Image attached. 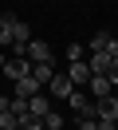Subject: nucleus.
Returning <instances> with one entry per match:
<instances>
[{
  "label": "nucleus",
  "mask_w": 118,
  "mask_h": 130,
  "mask_svg": "<svg viewBox=\"0 0 118 130\" xmlns=\"http://www.w3.org/2000/svg\"><path fill=\"white\" fill-rule=\"evenodd\" d=\"M67 103H71V114H75V118H94V99H91V95H83V91H71V95H67Z\"/></svg>",
  "instance_id": "nucleus-1"
},
{
  "label": "nucleus",
  "mask_w": 118,
  "mask_h": 130,
  "mask_svg": "<svg viewBox=\"0 0 118 130\" xmlns=\"http://www.w3.org/2000/svg\"><path fill=\"white\" fill-rule=\"evenodd\" d=\"M24 75H31V59H28V55H12V59L4 63V79L16 83V79H24Z\"/></svg>",
  "instance_id": "nucleus-2"
},
{
  "label": "nucleus",
  "mask_w": 118,
  "mask_h": 130,
  "mask_svg": "<svg viewBox=\"0 0 118 130\" xmlns=\"http://www.w3.org/2000/svg\"><path fill=\"white\" fill-rule=\"evenodd\" d=\"M94 118H98V122H114V118H118V99H114V95L94 99Z\"/></svg>",
  "instance_id": "nucleus-3"
},
{
  "label": "nucleus",
  "mask_w": 118,
  "mask_h": 130,
  "mask_svg": "<svg viewBox=\"0 0 118 130\" xmlns=\"http://www.w3.org/2000/svg\"><path fill=\"white\" fill-rule=\"evenodd\" d=\"M24 55H28L31 63H55V59H51V47H47L43 40H28V47H24Z\"/></svg>",
  "instance_id": "nucleus-4"
},
{
  "label": "nucleus",
  "mask_w": 118,
  "mask_h": 130,
  "mask_svg": "<svg viewBox=\"0 0 118 130\" xmlns=\"http://www.w3.org/2000/svg\"><path fill=\"white\" fill-rule=\"evenodd\" d=\"M71 79V87H79V83H91V67H87V59H75V63H67V71H63Z\"/></svg>",
  "instance_id": "nucleus-5"
},
{
  "label": "nucleus",
  "mask_w": 118,
  "mask_h": 130,
  "mask_svg": "<svg viewBox=\"0 0 118 130\" xmlns=\"http://www.w3.org/2000/svg\"><path fill=\"white\" fill-rule=\"evenodd\" d=\"M47 91H51V99H67L75 87H71V79H67L63 71H55V75H51V83H47Z\"/></svg>",
  "instance_id": "nucleus-6"
},
{
  "label": "nucleus",
  "mask_w": 118,
  "mask_h": 130,
  "mask_svg": "<svg viewBox=\"0 0 118 130\" xmlns=\"http://www.w3.org/2000/svg\"><path fill=\"white\" fill-rule=\"evenodd\" d=\"M12 95H16V99H31V95H39V83L31 79V75H24V79L12 83Z\"/></svg>",
  "instance_id": "nucleus-7"
},
{
  "label": "nucleus",
  "mask_w": 118,
  "mask_h": 130,
  "mask_svg": "<svg viewBox=\"0 0 118 130\" xmlns=\"http://www.w3.org/2000/svg\"><path fill=\"white\" fill-rule=\"evenodd\" d=\"M47 110H51V103L43 99V91L28 99V114H31V118H39V122H43V114H47Z\"/></svg>",
  "instance_id": "nucleus-8"
},
{
  "label": "nucleus",
  "mask_w": 118,
  "mask_h": 130,
  "mask_svg": "<svg viewBox=\"0 0 118 130\" xmlns=\"http://www.w3.org/2000/svg\"><path fill=\"white\" fill-rule=\"evenodd\" d=\"M51 75H55V63H31V79H36L39 87H47Z\"/></svg>",
  "instance_id": "nucleus-9"
},
{
  "label": "nucleus",
  "mask_w": 118,
  "mask_h": 130,
  "mask_svg": "<svg viewBox=\"0 0 118 130\" xmlns=\"http://www.w3.org/2000/svg\"><path fill=\"white\" fill-rule=\"evenodd\" d=\"M87 67H91V75H106V67H110V55H106V51H94V55L87 59Z\"/></svg>",
  "instance_id": "nucleus-10"
},
{
  "label": "nucleus",
  "mask_w": 118,
  "mask_h": 130,
  "mask_svg": "<svg viewBox=\"0 0 118 130\" xmlns=\"http://www.w3.org/2000/svg\"><path fill=\"white\" fill-rule=\"evenodd\" d=\"M110 95V79L106 75H91V99H106Z\"/></svg>",
  "instance_id": "nucleus-11"
},
{
  "label": "nucleus",
  "mask_w": 118,
  "mask_h": 130,
  "mask_svg": "<svg viewBox=\"0 0 118 130\" xmlns=\"http://www.w3.org/2000/svg\"><path fill=\"white\" fill-rule=\"evenodd\" d=\"M43 126H47V130H63V126H67V118L55 114V110H47V114H43Z\"/></svg>",
  "instance_id": "nucleus-12"
},
{
  "label": "nucleus",
  "mask_w": 118,
  "mask_h": 130,
  "mask_svg": "<svg viewBox=\"0 0 118 130\" xmlns=\"http://www.w3.org/2000/svg\"><path fill=\"white\" fill-rule=\"evenodd\" d=\"M75 59H83V43H67V63H75Z\"/></svg>",
  "instance_id": "nucleus-13"
},
{
  "label": "nucleus",
  "mask_w": 118,
  "mask_h": 130,
  "mask_svg": "<svg viewBox=\"0 0 118 130\" xmlns=\"http://www.w3.org/2000/svg\"><path fill=\"white\" fill-rule=\"evenodd\" d=\"M106 40H110L106 32H98V36H94V40H91V55H94V51H102V47H106Z\"/></svg>",
  "instance_id": "nucleus-14"
},
{
  "label": "nucleus",
  "mask_w": 118,
  "mask_h": 130,
  "mask_svg": "<svg viewBox=\"0 0 118 130\" xmlns=\"http://www.w3.org/2000/svg\"><path fill=\"white\" fill-rule=\"evenodd\" d=\"M106 79H110V87H118V59H110V67H106Z\"/></svg>",
  "instance_id": "nucleus-15"
},
{
  "label": "nucleus",
  "mask_w": 118,
  "mask_h": 130,
  "mask_svg": "<svg viewBox=\"0 0 118 130\" xmlns=\"http://www.w3.org/2000/svg\"><path fill=\"white\" fill-rule=\"evenodd\" d=\"M20 130H43V122H39V118H24Z\"/></svg>",
  "instance_id": "nucleus-16"
},
{
  "label": "nucleus",
  "mask_w": 118,
  "mask_h": 130,
  "mask_svg": "<svg viewBox=\"0 0 118 130\" xmlns=\"http://www.w3.org/2000/svg\"><path fill=\"white\" fill-rule=\"evenodd\" d=\"M102 51H106L110 59H118V40H114V36H110V40H106V47H102Z\"/></svg>",
  "instance_id": "nucleus-17"
},
{
  "label": "nucleus",
  "mask_w": 118,
  "mask_h": 130,
  "mask_svg": "<svg viewBox=\"0 0 118 130\" xmlns=\"http://www.w3.org/2000/svg\"><path fill=\"white\" fill-rule=\"evenodd\" d=\"M4 63H8V55H4V51H0V71H4Z\"/></svg>",
  "instance_id": "nucleus-18"
},
{
  "label": "nucleus",
  "mask_w": 118,
  "mask_h": 130,
  "mask_svg": "<svg viewBox=\"0 0 118 130\" xmlns=\"http://www.w3.org/2000/svg\"><path fill=\"white\" fill-rule=\"evenodd\" d=\"M110 130H118V118H114V122H110Z\"/></svg>",
  "instance_id": "nucleus-19"
},
{
  "label": "nucleus",
  "mask_w": 118,
  "mask_h": 130,
  "mask_svg": "<svg viewBox=\"0 0 118 130\" xmlns=\"http://www.w3.org/2000/svg\"><path fill=\"white\" fill-rule=\"evenodd\" d=\"M43 130H47V126H43Z\"/></svg>",
  "instance_id": "nucleus-20"
}]
</instances>
